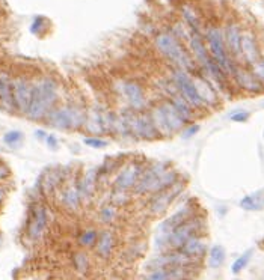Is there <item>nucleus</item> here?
Listing matches in <instances>:
<instances>
[{
    "mask_svg": "<svg viewBox=\"0 0 264 280\" xmlns=\"http://www.w3.org/2000/svg\"><path fill=\"white\" fill-rule=\"evenodd\" d=\"M0 242H2V239H0Z\"/></svg>",
    "mask_w": 264,
    "mask_h": 280,
    "instance_id": "41",
    "label": "nucleus"
},
{
    "mask_svg": "<svg viewBox=\"0 0 264 280\" xmlns=\"http://www.w3.org/2000/svg\"><path fill=\"white\" fill-rule=\"evenodd\" d=\"M46 118L49 124L57 130L79 128L86 122V113L74 106H62L57 109H52Z\"/></svg>",
    "mask_w": 264,
    "mask_h": 280,
    "instance_id": "3",
    "label": "nucleus"
},
{
    "mask_svg": "<svg viewBox=\"0 0 264 280\" xmlns=\"http://www.w3.org/2000/svg\"><path fill=\"white\" fill-rule=\"evenodd\" d=\"M80 199H82V197H80V193H79L77 190H74V188H68L67 191L63 193V197H62L65 206L70 208V209H76V208H79Z\"/></svg>",
    "mask_w": 264,
    "mask_h": 280,
    "instance_id": "27",
    "label": "nucleus"
},
{
    "mask_svg": "<svg viewBox=\"0 0 264 280\" xmlns=\"http://www.w3.org/2000/svg\"><path fill=\"white\" fill-rule=\"evenodd\" d=\"M240 206L246 209V211H260V209L264 208V193L257 191V193L245 196L240 200Z\"/></svg>",
    "mask_w": 264,
    "mask_h": 280,
    "instance_id": "23",
    "label": "nucleus"
},
{
    "mask_svg": "<svg viewBox=\"0 0 264 280\" xmlns=\"http://www.w3.org/2000/svg\"><path fill=\"white\" fill-rule=\"evenodd\" d=\"M119 92L127 99V102L130 104V107L133 109L135 112H139L147 106L145 92H144L142 86L138 85L136 82L122 80L119 83Z\"/></svg>",
    "mask_w": 264,
    "mask_h": 280,
    "instance_id": "7",
    "label": "nucleus"
},
{
    "mask_svg": "<svg viewBox=\"0 0 264 280\" xmlns=\"http://www.w3.org/2000/svg\"><path fill=\"white\" fill-rule=\"evenodd\" d=\"M251 256H252V250H248V252H245L242 256H239L236 261H234V264H233V267H231V271H233L234 274H239L248 264H249V261H251Z\"/></svg>",
    "mask_w": 264,
    "mask_h": 280,
    "instance_id": "32",
    "label": "nucleus"
},
{
    "mask_svg": "<svg viewBox=\"0 0 264 280\" xmlns=\"http://www.w3.org/2000/svg\"><path fill=\"white\" fill-rule=\"evenodd\" d=\"M154 44H156V48L160 51V54L166 57L169 62H172L175 68H181L189 73H192L195 69L190 54L181 46V43L175 37V33L158 32L154 38Z\"/></svg>",
    "mask_w": 264,
    "mask_h": 280,
    "instance_id": "1",
    "label": "nucleus"
},
{
    "mask_svg": "<svg viewBox=\"0 0 264 280\" xmlns=\"http://www.w3.org/2000/svg\"><path fill=\"white\" fill-rule=\"evenodd\" d=\"M57 98V86L52 79H43L32 86V99L27 116L34 121L46 118L53 109Z\"/></svg>",
    "mask_w": 264,
    "mask_h": 280,
    "instance_id": "2",
    "label": "nucleus"
},
{
    "mask_svg": "<svg viewBox=\"0 0 264 280\" xmlns=\"http://www.w3.org/2000/svg\"><path fill=\"white\" fill-rule=\"evenodd\" d=\"M183 17L186 20V23L192 27L193 32H198L200 33V29H201V24H200V17L195 14V11L192 8H184L183 9Z\"/></svg>",
    "mask_w": 264,
    "mask_h": 280,
    "instance_id": "29",
    "label": "nucleus"
},
{
    "mask_svg": "<svg viewBox=\"0 0 264 280\" xmlns=\"http://www.w3.org/2000/svg\"><path fill=\"white\" fill-rule=\"evenodd\" d=\"M175 186H177V181L169 188L161 190L158 193H154V196L150 200V208H148L151 216L157 217V216H161V214H164V213L168 211L169 205L174 202L175 196L180 193V187L175 188Z\"/></svg>",
    "mask_w": 264,
    "mask_h": 280,
    "instance_id": "8",
    "label": "nucleus"
},
{
    "mask_svg": "<svg viewBox=\"0 0 264 280\" xmlns=\"http://www.w3.org/2000/svg\"><path fill=\"white\" fill-rule=\"evenodd\" d=\"M252 73L261 83H264V60H258L252 65Z\"/></svg>",
    "mask_w": 264,
    "mask_h": 280,
    "instance_id": "35",
    "label": "nucleus"
},
{
    "mask_svg": "<svg viewBox=\"0 0 264 280\" xmlns=\"http://www.w3.org/2000/svg\"><path fill=\"white\" fill-rule=\"evenodd\" d=\"M206 40L209 44V51L211 54V57L217 62V65L223 69L226 74H233L234 66L233 62H231L229 54L226 53V46H225V40H223V33L220 32V29L217 27H209L206 32Z\"/></svg>",
    "mask_w": 264,
    "mask_h": 280,
    "instance_id": "5",
    "label": "nucleus"
},
{
    "mask_svg": "<svg viewBox=\"0 0 264 280\" xmlns=\"http://www.w3.org/2000/svg\"><path fill=\"white\" fill-rule=\"evenodd\" d=\"M150 116H151L153 124H154V127L157 128V131H158L160 136H171V134H172V130H171L168 121H166V116H164V112H163V109H161L160 104L151 110Z\"/></svg>",
    "mask_w": 264,
    "mask_h": 280,
    "instance_id": "21",
    "label": "nucleus"
},
{
    "mask_svg": "<svg viewBox=\"0 0 264 280\" xmlns=\"http://www.w3.org/2000/svg\"><path fill=\"white\" fill-rule=\"evenodd\" d=\"M169 101L174 104V107L180 112V115L184 118L186 122H189V121L193 118V113H192V109H193V107L186 101V98H184L180 92H177L175 95L169 96Z\"/></svg>",
    "mask_w": 264,
    "mask_h": 280,
    "instance_id": "24",
    "label": "nucleus"
},
{
    "mask_svg": "<svg viewBox=\"0 0 264 280\" xmlns=\"http://www.w3.org/2000/svg\"><path fill=\"white\" fill-rule=\"evenodd\" d=\"M124 121L130 130V134H135L141 139H148V140L157 139L160 136L150 115L128 112V115L124 116Z\"/></svg>",
    "mask_w": 264,
    "mask_h": 280,
    "instance_id": "6",
    "label": "nucleus"
},
{
    "mask_svg": "<svg viewBox=\"0 0 264 280\" xmlns=\"http://www.w3.org/2000/svg\"><path fill=\"white\" fill-rule=\"evenodd\" d=\"M223 40H225V46L231 56H234V57L242 56V32L237 24L231 23L226 26V29L223 32Z\"/></svg>",
    "mask_w": 264,
    "mask_h": 280,
    "instance_id": "12",
    "label": "nucleus"
},
{
    "mask_svg": "<svg viewBox=\"0 0 264 280\" xmlns=\"http://www.w3.org/2000/svg\"><path fill=\"white\" fill-rule=\"evenodd\" d=\"M263 107H264V104H263Z\"/></svg>",
    "mask_w": 264,
    "mask_h": 280,
    "instance_id": "42",
    "label": "nucleus"
},
{
    "mask_svg": "<svg viewBox=\"0 0 264 280\" xmlns=\"http://www.w3.org/2000/svg\"><path fill=\"white\" fill-rule=\"evenodd\" d=\"M233 77L236 79L239 86L245 91H249V92H261L263 91V83L257 79V76L254 73L248 71V69L234 66Z\"/></svg>",
    "mask_w": 264,
    "mask_h": 280,
    "instance_id": "14",
    "label": "nucleus"
},
{
    "mask_svg": "<svg viewBox=\"0 0 264 280\" xmlns=\"http://www.w3.org/2000/svg\"><path fill=\"white\" fill-rule=\"evenodd\" d=\"M46 142H47V145H49L50 149H56L57 148V140H56V137L53 134H50V136L46 137Z\"/></svg>",
    "mask_w": 264,
    "mask_h": 280,
    "instance_id": "37",
    "label": "nucleus"
},
{
    "mask_svg": "<svg viewBox=\"0 0 264 280\" xmlns=\"http://www.w3.org/2000/svg\"><path fill=\"white\" fill-rule=\"evenodd\" d=\"M193 80H195L198 92H200V95L203 96V99L207 102V106H214V104L217 102V96H216L211 85L206 79H201V77H196Z\"/></svg>",
    "mask_w": 264,
    "mask_h": 280,
    "instance_id": "22",
    "label": "nucleus"
},
{
    "mask_svg": "<svg viewBox=\"0 0 264 280\" xmlns=\"http://www.w3.org/2000/svg\"><path fill=\"white\" fill-rule=\"evenodd\" d=\"M0 107L6 112L15 110L12 82L6 74H0Z\"/></svg>",
    "mask_w": 264,
    "mask_h": 280,
    "instance_id": "15",
    "label": "nucleus"
},
{
    "mask_svg": "<svg viewBox=\"0 0 264 280\" xmlns=\"http://www.w3.org/2000/svg\"><path fill=\"white\" fill-rule=\"evenodd\" d=\"M168 169L166 164L163 163H154L151 164L148 169H144L141 178L138 181V184L135 186V193L138 194H147L153 191V187L156 184V181L158 180L160 175Z\"/></svg>",
    "mask_w": 264,
    "mask_h": 280,
    "instance_id": "9",
    "label": "nucleus"
},
{
    "mask_svg": "<svg viewBox=\"0 0 264 280\" xmlns=\"http://www.w3.org/2000/svg\"><path fill=\"white\" fill-rule=\"evenodd\" d=\"M189 44H190V48H192V53H193L195 59L200 62V65L206 69L211 63L213 57H211L210 51H207V46L203 41L201 35L198 32H193L192 37L189 38Z\"/></svg>",
    "mask_w": 264,
    "mask_h": 280,
    "instance_id": "13",
    "label": "nucleus"
},
{
    "mask_svg": "<svg viewBox=\"0 0 264 280\" xmlns=\"http://www.w3.org/2000/svg\"><path fill=\"white\" fill-rule=\"evenodd\" d=\"M97 238H98V232L94 231V229H88V231L82 232V235L79 238V242H80V246H83V247H92V246H95Z\"/></svg>",
    "mask_w": 264,
    "mask_h": 280,
    "instance_id": "31",
    "label": "nucleus"
},
{
    "mask_svg": "<svg viewBox=\"0 0 264 280\" xmlns=\"http://www.w3.org/2000/svg\"><path fill=\"white\" fill-rule=\"evenodd\" d=\"M73 262H74V268L79 273H86L89 268V259H88V255L85 253H76Z\"/></svg>",
    "mask_w": 264,
    "mask_h": 280,
    "instance_id": "33",
    "label": "nucleus"
},
{
    "mask_svg": "<svg viewBox=\"0 0 264 280\" xmlns=\"http://www.w3.org/2000/svg\"><path fill=\"white\" fill-rule=\"evenodd\" d=\"M85 145L91 146V148H95V149H102V148H106L107 146V142L100 137H88L83 140Z\"/></svg>",
    "mask_w": 264,
    "mask_h": 280,
    "instance_id": "34",
    "label": "nucleus"
},
{
    "mask_svg": "<svg viewBox=\"0 0 264 280\" xmlns=\"http://www.w3.org/2000/svg\"><path fill=\"white\" fill-rule=\"evenodd\" d=\"M97 180H98V170H89L85 178L82 181V186H80V197H91L92 193L95 191V186H97Z\"/></svg>",
    "mask_w": 264,
    "mask_h": 280,
    "instance_id": "25",
    "label": "nucleus"
},
{
    "mask_svg": "<svg viewBox=\"0 0 264 280\" xmlns=\"http://www.w3.org/2000/svg\"><path fill=\"white\" fill-rule=\"evenodd\" d=\"M23 133L21 131H17V130H12V131H8L5 136H3V142L5 145H8L9 148H18V145L23 142Z\"/></svg>",
    "mask_w": 264,
    "mask_h": 280,
    "instance_id": "30",
    "label": "nucleus"
},
{
    "mask_svg": "<svg viewBox=\"0 0 264 280\" xmlns=\"http://www.w3.org/2000/svg\"><path fill=\"white\" fill-rule=\"evenodd\" d=\"M229 118H231V121H234V122H245V121H248L249 113L245 112V110H239V112H234Z\"/></svg>",
    "mask_w": 264,
    "mask_h": 280,
    "instance_id": "36",
    "label": "nucleus"
},
{
    "mask_svg": "<svg viewBox=\"0 0 264 280\" xmlns=\"http://www.w3.org/2000/svg\"><path fill=\"white\" fill-rule=\"evenodd\" d=\"M144 172V167L139 163H131L128 166H125L119 173L113 183V187L118 190H130L135 188V186L138 184L141 175Z\"/></svg>",
    "mask_w": 264,
    "mask_h": 280,
    "instance_id": "10",
    "label": "nucleus"
},
{
    "mask_svg": "<svg viewBox=\"0 0 264 280\" xmlns=\"http://www.w3.org/2000/svg\"><path fill=\"white\" fill-rule=\"evenodd\" d=\"M9 175V169L3 164H0V181H2L3 178H6Z\"/></svg>",
    "mask_w": 264,
    "mask_h": 280,
    "instance_id": "38",
    "label": "nucleus"
},
{
    "mask_svg": "<svg viewBox=\"0 0 264 280\" xmlns=\"http://www.w3.org/2000/svg\"><path fill=\"white\" fill-rule=\"evenodd\" d=\"M242 56L251 65H254L255 62L260 60L258 46H257V41L254 40V37L251 33H243L242 35Z\"/></svg>",
    "mask_w": 264,
    "mask_h": 280,
    "instance_id": "19",
    "label": "nucleus"
},
{
    "mask_svg": "<svg viewBox=\"0 0 264 280\" xmlns=\"http://www.w3.org/2000/svg\"><path fill=\"white\" fill-rule=\"evenodd\" d=\"M223 262H225V250L222 246L216 244L209 252V265L216 270V268H220Z\"/></svg>",
    "mask_w": 264,
    "mask_h": 280,
    "instance_id": "26",
    "label": "nucleus"
},
{
    "mask_svg": "<svg viewBox=\"0 0 264 280\" xmlns=\"http://www.w3.org/2000/svg\"><path fill=\"white\" fill-rule=\"evenodd\" d=\"M181 252H184L186 255H189L190 258L196 259V261H200L204 255H206V244L204 241L198 236V235H193L190 236L183 246L180 249Z\"/></svg>",
    "mask_w": 264,
    "mask_h": 280,
    "instance_id": "20",
    "label": "nucleus"
},
{
    "mask_svg": "<svg viewBox=\"0 0 264 280\" xmlns=\"http://www.w3.org/2000/svg\"><path fill=\"white\" fill-rule=\"evenodd\" d=\"M198 130H200V127H198V125H196V127H195V125H192V127H190V128H189V130L184 133V137H186V139H187V137H190V136H192V134H195Z\"/></svg>",
    "mask_w": 264,
    "mask_h": 280,
    "instance_id": "39",
    "label": "nucleus"
},
{
    "mask_svg": "<svg viewBox=\"0 0 264 280\" xmlns=\"http://www.w3.org/2000/svg\"><path fill=\"white\" fill-rule=\"evenodd\" d=\"M14 89V101H15V109L24 115H27L30 99H32V86L24 79H17L12 82Z\"/></svg>",
    "mask_w": 264,
    "mask_h": 280,
    "instance_id": "11",
    "label": "nucleus"
},
{
    "mask_svg": "<svg viewBox=\"0 0 264 280\" xmlns=\"http://www.w3.org/2000/svg\"><path fill=\"white\" fill-rule=\"evenodd\" d=\"M47 226V214L46 209L43 206H37L34 211V217H32L30 223H29V236L32 239H38Z\"/></svg>",
    "mask_w": 264,
    "mask_h": 280,
    "instance_id": "17",
    "label": "nucleus"
},
{
    "mask_svg": "<svg viewBox=\"0 0 264 280\" xmlns=\"http://www.w3.org/2000/svg\"><path fill=\"white\" fill-rule=\"evenodd\" d=\"M116 246V239L112 231H103L102 233H98L97 242H95V252L97 255H100L102 258L107 259L113 253V249Z\"/></svg>",
    "mask_w": 264,
    "mask_h": 280,
    "instance_id": "16",
    "label": "nucleus"
},
{
    "mask_svg": "<svg viewBox=\"0 0 264 280\" xmlns=\"http://www.w3.org/2000/svg\"><path fill=\"white\" fill-rule=\"evenodd\" d=\"M172 82L175 83L178 92L186 98V101L190 104L193 109H207V102L203 99L195 85L193 77L190 76L189 71H184L181 68L172 69Z\"/></svg>",
    "mask_w": 264,
    "mask_h": 280,
    "instance_id": "4",
    "label": "nucleus"
},
{
    "mask_svg": "<svg viewBox=\"0 0 264 280\" xmlns=\"http://www.w3.org/2000/svg\"><path fill=\"white\" fill-rule=\"evenodd\" d=\"M160 106H161V109H163V112H164V116H166V121H168V124H169L172 133L180 131V130L184 127L186 121H184V118L180 115V112L174 107V104H172L171 101H163Z\"/></svg>",
    "mask_w": 264,
    "mask_h": 280,
    "instance_id": "18",
    "label": "nucleus"
},
{
    "mask_svg": "<svg viewBox=\"0 0 264 280\" xmlns=\"http://www.w3.org/2000/svg\"><path fill=\"white\" fill-rule=\"evenodd\" d=\"M5 197V191H3V188H0V200H2Z\"/></svg>",
    "mask_w": 264,
    "mask_h": 280,
    "instance_id": "40",
    "label": "nucleus"
},
{
    "mask_svg": "<svg viewBox=\"0 0 264 280\" xmlns=\"http://www.w3.org/2000/svg\"><path fill=\"white\" fill-rule=\"evenodd\" d=\"M100 219H102V222H105V223H113L116 219H118V209H116V205H110V203H107V205H105L102 209H100Z\"/></svg>",
    "mask_w": 264,
    "mask_h": 280,
    "instance_id": "28",
    "label": "nucleus"
}]
</instances>
